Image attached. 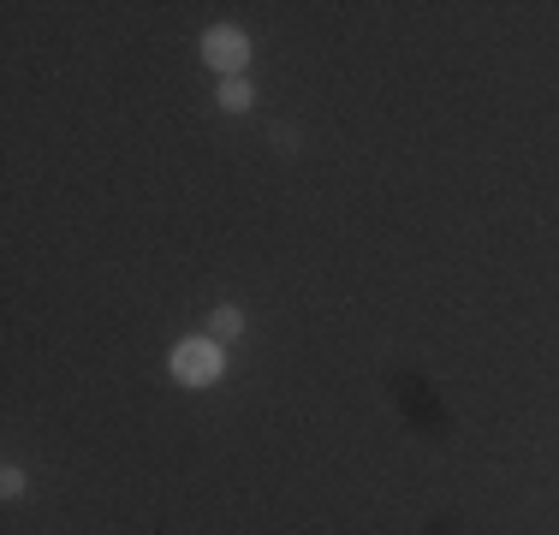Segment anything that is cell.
<instances>
[{"instance_id": "3957f363", "label": "cell", "mask_w": 559, "mask_h": 535, "mask_svg": "<svg viewBox=\"0 0 559 535\" xmlns=\"http://www.w3.org/2000/svg\"><path fill=\"white\" fill-rule=\"evenodd\" d=\"M238 333H245V310H238V304H221V310L209 316V340H215V345H233Z\"/></svg>"}, {"instance_id": "7a4b0ae2", "label": "cell", "mask_w": 559, "mask_h": 535, "mask_svg": "<svg viewBox=\"0 0 559 535\" xmlns=\"http://www.w3.org/2000/svg\"><path fill=\"white\" fill-rule=\"evenodd\" d=\"M203 60L215 66L221 78H245V66H250V36L238 31V24H215V31H203Z\"/></svg>"}, {"instance_id": "6da1fadb", "label": "cell", "mask_w": 559, "mask_h": 535, "mask_svg": "<svg viewBox=\"0 0 559 535\" xmlns=\"http://www.w3.org/2000/svg\"><path fill=\"white\" fill-rule=\"evenodd\" d=\"M221 364H226V352L209 340V333L179 340V345H173V357H167V369H173V381H179V387H215L221 381Z\"/></svg>"}, {"instance_id": "8992f818", "label": "cell", "mask_w": 559, "mask_h": 535, "mask_svg": "<svg viewBox=\"0 0 559 535\" xmlns=\"http://www.w3.org/2000/svg\"><path fill=\"white\" fill-rule=\"evenodd\" d=\"M24 488H31V476H24L19 464H7V471H0V494H7V500H19Z\"/></svg>"}, {"instance_id": "5b68a950", "label": "cell", "mask_w": 559, "mask_h": 535, "mask_svg": "<svg viewBox=\"0 0 559 535\" xmlns=\"http://www.w3.org/2000/svg\"><path fill=\"white\" fill-rule=\"evenodd\" d=\"M269 150H274V155H298V150H304V131L292 126V119H280V126L269 131Z\"/></svg>"}, {"instance_id": "277c9868", "label": "cell", "mask_w": 559, "mask_h": 535, "mask_svg": "<svg viewBox=\"0 0 559 535\" xmlns=\"http://www.w3.org/2000/svg\"><path fill=\"white\" fill-rule=\"evenodd\" d=\"M226 114H245L250 102H257V90H250V78H221V96H215Z\"/></svg>"}]
</instances>
